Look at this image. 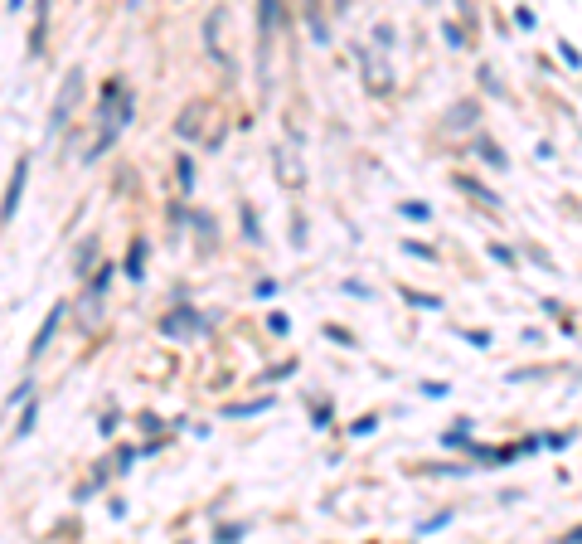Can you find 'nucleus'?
<instances>
[{
  "label": "nucleus",
  "instance_id": "1",
  "mask_svg": "<svg viewBox=\"0 0 582 544\" xmlns=\"http://www.w3.org/2000/svg\"><path fill=\"white\" fill-rule=\"evenodd\" d=\"M83 103V68H73L68 73V83H64V98H54V112H49V122L54 126H64L68 117H73V108Z\"/></svg>",
  "mask_w": 582,
  "mask_h": 544
},
{
  "label": "nucleus",
  "instance_id": "2",
  "mask_svg": "<svg viewBox=\"0 0 582 544\" xmlns=\"http://www.w3.org/2000/svg\"><path fill=\"white\" fill-rule=\"evenodd\" d=\"M476 117H481V103L476 98H461V103H452L447 108V131H466V126H476Z\"/></svg>",
  "mask_w": 582,
  "mask_h": 544
},
{
  "label": "nucleus",
  "instance_id": "3",
  "mask_svg": "<svg viewBox=\"0 0 582 544\" xmlns=\"http://www.w3.org/2000/svg\"><path fill=\"white\" fill-rule=\"evenodd\" d=\"M24 180H29V161H20L15 175H10V195H5V205H0V223L15 219V205H20V195H24Z\"/></svg>",
  "mask_w": 582,
  "mask_h": 544
},
{
  "label": "nucleus",
  "instance_id": "4",
  "mask_svg": "<svg viewBox=\"0 0 582 544\" xmlns=\"http://www.w3.org/2000/svg\"><path fill=\"white\" fill-rule=\"evenodd\" d=\"M64 316H68V307L59 302V307H54V311L44 316V326H39V335H34V345H29V360H39V355H44V345L54 340V330H59V321H64Z\"/></svg>",
  "mask_w": 582,
  "mask_h": 544
},
{
  "label": "nucleus",
  "instance_id": "5",
  "mask_svg": "<svg viewBox=\"0 0 582 544\" xmlns=\"http://www.w3.org/2000/svg\"><path fill=\"white\" fill-rule=\"evenodd\" d=\"M161 330H165V335H190V330H204V321H199V311L180 307V311H170V316L161 321Z\"/></svg>",
  "mask_w": 582,
  "mask_h": 544
},
{
  "label": "nucleus",
  "instance_id": "6",
  "mask_svg": "<svg viewBox=\"0 0 582 544\" xmlns=\"http://www.w3.org/2000/svg\"><path fill=\"white\" fill-rule=\"evenodd\" d=\"M126 277H131V282H141V277H146V243H141V238H136V243H131V253H126Z\"/></svg>",
  "mask_w": 582,
  "mask_h": 544
},
{
  "label": "nucleus",
  "instance_id": "7",
  "mask_svg": "<svg viewBox=\"0 0 582 544\" xmlns=\"http://www.w3.org/2000/svg\"><path fill=\"white\" fill-rule=\"evenodd\" d=\"M456 190L476 195V200H485V205H500V195H495V190H485L481 180H471V175H456Z\"/></svg>",
  "mask_w": 582,
  "mask_h": 544
},
{
  "label": "nucleus",
  "instance_id": "8",
  "mask_svg": "<svg viewBox=\"0 0 582 544\" xmlns=\"http://www.w3.org/2000/svg\"><path fill=\"white\" fill-rule=\"evenodd\" d=\"M199 117H204V103H190L180 112V136H199Z\"/></svg>",
  "mask_w": 582,
  "mask_h": 544
},
{
  "label": "nucleus",
  "instance_id": "9",
  "mask_svg": "<svg viewBox=\"0 0 582 544\" xmlns=\"http://www.w3.org/2000/svg\"><path fill=\"white\" fill-rule=\"evenodd\" d=\"M476 151H481V161H490V166H495V170H505V166H509V156H505V151H500V146H495V141H476Z\"/></svg>",
  "mask_w": 582,
  "mask_h": 544
},
{
  "label": "nucleus",
  "instance_id": "10",
  "mask_svg": "<svg viewBox=\"0 0 582 544\" xmlns=\"http://www.w3.org/2000/svg\"><path fill=\"white\" fill-rule=\"evenodd\" d=\"M97 316H102V297L88 287V297H83V326H97Z\"/></svg>",
  "mask_w": 582,
  "mask_h": 544
},
{
  "label": "nucleus",
  "instance_id": "11",
  "mask_svg": "<svg viewBox=\"0 0 582 544\" xmlns=\"http://www.w3.org/2000/svg\"><path fill=\"white\" fill-rule=\"evenodd\" d=\"M403 297H408L412 307H427V311H437V307H442V302H437V297H427V292H408V287H403Z\"/></svg>",
  "mask_w": 582,
  "mask_h": 544
},
{
  "label": "nucleus",
  "instance_id": "12",
  "mask_svg": "<svg viewBox=\"0 0 582 544\" xmlns=\"http://www.w3.org/2000/svg\"><path fill=\"white\" fill-rule=\"evenodd\" d=\"M267 404H272V399H258V404H233V409H228V413H233V418H243V413H262V409H267Z\"/></svg>",
  "mask_w": 582,
  "mask_h": 544
},
{
  "label": "nucleus",
  "instance_id": "13",
  "mask_svg": "<svg viewBox=\"0 0 582 544\" xmlns=\"http://www.w3.org/2000/svg\"><path fill=\"white\" fill-rule=\"evenodd\" d=\"M243 228H248V238H253V243H262V228H258V219L248 214V209H243Z\"/></svg>",
  "mask_w": 582,
  "mask_h": 544
},
{
  "label": "nucleus",
  "instance_id": "14",
  "mask_svg": "<svg viewBox=\"0 0 582 544\" xmlns=\"http://www.w3.org/2000/svg\"><path fill=\"white\" fill-rule=\"evenodd\" d=\"M514 24H524V29H534V10H524V5H519V10H514Z\"/></svg>",
  "mask_w": 582,
  "mask_h": 544
},
{
  "label": "nucleus",
  "instance_id": "15",
  "mask_svg": "<svg viewBox=\"0 0 582 544\" xmlns=\"http://www.w3.org/2000/svg\"><path fill=\"white\" fill-rule=\"evenodd\" d=\"M403 214H408V219H427L432 209H427V205H403Z\"/></svg>",
  "mask_w": 582,
  "mask_h": 544
},
{
  "label": "nucleus",
  "instance_id": "16",
  "mask_svg": "<svg viewBox=\"0 0 582 544\" xmlns=\"http://www.w3.org/2000/svg\"><path fill=\"white\" fill-rule=\"evenodd\" d=\"M267 330H277V335H282V330H287V316H282V311H272V316H267Z\"/></svg>",
  "mask_w": 582,
  "mask_h": 544
},
{
  "label": "nucleus",
  "instance_id": "17",
  "mask_svg": "<svg viewBox=\"0 0 582 544\" xmlns=\"http://www.w3.org/2000/svg\"><path fill=\"white\" fill-rule=\"evenodd\" d=\"M544 442H549V447H568V442H573V433H549Z\"/></svg>",
  "mask_w": 582,
  "mask_h": 544
}]
</instances>
